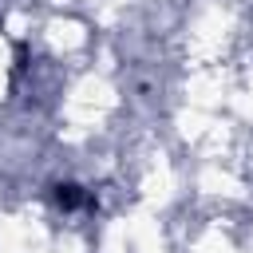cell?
I'll return each instance as SVG.
<instances>
[{"mask_svg": "<svg viewBox=\"0 0 253 253\" xmlns=\"http://www.w3.org/2000/svg\"><path fill=\"white\" fill-rule=\"evenodd\" d=\"M55 202H59V206H83L87 194H79V186H59V190H55Z\"/></svg>", "mask_w": 253, "mask_h": 253, "instance_id": "cell-1", "label": "cell"}]
</instances>
